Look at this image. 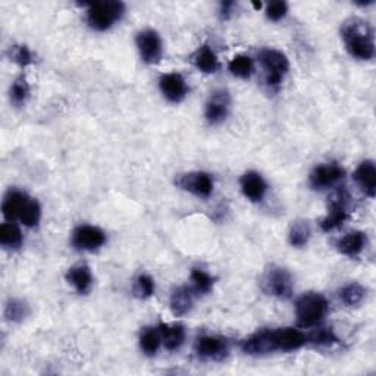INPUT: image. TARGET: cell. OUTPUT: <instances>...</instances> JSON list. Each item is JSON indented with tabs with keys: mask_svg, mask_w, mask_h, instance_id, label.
Masks as SVG:
<instances>
[{
	"mask_svg": "<svg viewBox=\"0 0 376 376\" xmlns=\"http://www.w3.org/2000/svg\"><path fill=\"white\" fill-rule=\"evenodd\" d=\"M0 244L12 250L22 246V232L17 224L6 222L0 227Z\"/></svg>",
	"mask_w": 376,
	"mask_h": 376,
	"instance_id": "25",
	"label": "cell"
},
{
	"mask_svg": "<svg viewBox=\"0 0 376 376\" xmlns=\"http://www.w3.org/2000/svg\"><path fill=\"white\" fill-rule=\"evenodd\" d=\"M159 88L163 98L170 103L182 102L188 94V86L184 76L178 72H168L159 78Z\"/></svg>",
	"mask_w": 376,
	"mask_h": 376,
	"instance_id": "14",
	"label": "cell"
},
{
	"mask_svg": "<svg viewBox=\"0 0 376 376\" xmlns=\"http://www.w3.org/2000/svg\"><path fill=\"white\" fill-rule=\"evenodd\" d=\"M134 294L138 299H150L154 294V281L150 275L141 274L134 281Z\"/></svg>",
	"mask_w": 376,
	"mask_h": 376,
	"instance_id": "33",
	"label": "cell"
},
{
	"mask_svg": "<svg viewBox=\"0 0 376 376\" xmlns=\"http://www.w3.org/2000/svg\"><path fill=\"white\" fill-rule=\"evenodd\" d=\"M253 6H255L256 9H260V8H262V4H260V2H259V4H256V2H255V4H253Z\"/></svg>",
	"mask_w": 376,
	"mask_h": 376,
	"instance_id": "37",
	"label": "cell"
},
{
	"mask_svg": "<svg viewBox=\"0 0 376 376\" xmlns=\"http://www.w3.org/2000/svg\"><path fill=\"white\" fill-rule=\"evenodd\" d=\"M196 295L197 294L193 290V287L184 286V287H178L177 290H174L169 300V307H170L172 315L177 318L187 315V313L193 309Z\"/></svg>",
	"mask_w": 376,
	"mask_h": 376,
	"instance_id": "18",
	"label": "cell"
},
{
	"mask_svg": "<svg viewBox=\"0 0 376 376\" xmlns=\"http://www.w3.org/2000/svg\"><path fill=\"white\" fill-rule=\"evenodd\" d=\"M349 196L346 190H338L331 201H329V209L328 215L323 217V221L321 222V228L325 232L334 231L340 228L344 222L349 219Z\"/></svg>",
	"mask_w": 376,
	"mask_h": 376,
	"instance_id": "8",
	"label": "cell"
},
{
	"mask_svg": "<svg viewBox=\"0 0 376 376\" xmlns=\"http://www.w3.org/2000/svg\"><path fill=\"white\" fill-rule=\"evenodd\" d=\"M67 282L78 294H87L93 286V274L87 264H76L68 269Z\"/></svg>",
	"mask_w": 376,
	"mask_h": 376,
	"instance_id": "21",
	"label": "cell"
},
{
	"mask_svg": "<svg viewBox=\"0 0 376 376\" xmlns=\"http://www.w3.org/2000/svg\"><path fill=\"white\" fill-rule=\"evenodd\" d=\"M228 69L234 76H239V78H241V80H248V78L252 76V74L255 71L253 59L247 55L234 56L229 60Z\"/></svg>",
	"mask_w": 376,
	"mask_h": 376,
	"instance_id": "24",
	"label": "cell"
},
{
	"mask_svg": "<svg viewBox=\"0 0 376 376\" xmlns=\"http://www.w3.org/2000/svg\"><path fill=\"white\" fill-rule=\"evenodd\" d=\"M193 65L203 74H215L221 68L216 53L212 51V47L208 44L200 46L199 49L192 55Z\"/></svg>",
	"mask_w": 376,
	"mask_h": 376,
	"instance_id": "20",
	"label": "cell"
},
{
	"mask_svg": "<svg viewBox=\"0 0 376 376\" xmlns=\"http://www.w3.org/2000/svg\"><path fill=\"white\" fill-rule=\"evenodd\" d=\"M175 185L197 197H209L213 193V180L206 172H188L178 175Z\"/></svg>",
	"mask_w": 376,
	"mask_h": 376,
	"instance_id": "10",
	"label": "cell"
},
{
	"mask_svg": "<svg viewBox=\"0 0 376 376\" xmlns=\"http://www.w3.org/2000/svg\"><path fill=\"white\" fill-rule=\"evenodd\" d=\"M231 106V98L227 90H216L210 94L209 100L205 107V118L210 125L222 123L228 114Z\"/></svg>",
	"mask_w": 376,
	"mask_h": 376,
	"instance_id": "13",
	"label": "cell"
},
{
	"mask_svg": "<svg viewBox=\"0 0 376 376\" xmlns=\"http://www.w3.org/2000/svg\"><path fill=\"white\" fill-rule=\"evenodd\" d=\"M162 344L161 333L158 328L147 326L140 334V347L146 356H154Z\"/></svg>",
	"mask_w": 376,
	"mask_h": 376,
	"instance_id": "23",
	"label": "cell"
},
{
	"mask_svg": "<svg viewBox=\"0 0 376 376\" xmlns=\"http://www.w3.org/2000/svg\"><path fill=\"white\" fill-rule=\"evenodd\" d=\"M260 288L266 295L275 297L279 300H288L293 295L294 281L286 268L271 264L260 278Z\"/></svg>",
	"mask_w": 376,
	"mask_h": 376,
	"instance_id": "5",
	"label": "cell"
},
{
	"mask_svg": "<svg viewBox=\"0 0 376 376\" xmlns=\"http://www.w3.org/2000/svg\"><path fill=\"white\" fill-rule=\"evenodd\" d=\"M259 62L264 71V81L271 90H278L290 71V60L286 53L278 49H262L259 52Z\"/></svg>",
	"mask_w": 376,
	"mask_h": 376,
	"instance_id": "4",
	"label": "cell"
},
{
	"mask_svg": "<svg viewBox=\"0 0 376 376\" xmlns=\"http://www.w3.org/2000/svg\"><path fill=\"white\" fill-rule=\"evenodd\" d=\"M341 37L347 52L358 60H370L375 56L373 29L369 22L351 18L341 27Z\"/></svg>",
	"mask_w": 376,
	"mask_h": 376,
	"instance_id": "2",
	"label": "cell"
},
{
	"mask_svg": "<svg viewBox=\"0 0 376 376\" xmlns=\"http://www.w3.org/2000/svg\"><path fill=\"white\" fill-rule=\"evenodd\" d=\"M125 13L122 2H98L88 5L87 24L94 31H106L112 28Z\"/></svg>",
	"mask_w": 376,
	"mask_h": 376,
	"instance_id": "6",
	"label": "cell"
},
{
	"mask_svg": "<svg viewBox=\"0 0 376 376\" xmlns=\"http://www.w3.org/2000/svg\"><path fill=\"white\" fill-rule=\"evenodd\" d=\"M135 44L141 60L147 65L159 64L163 55V44L158 31L143 29L135 37Z\"/></svg>",
	"mask_w": 376,
	"mask_h": 376,
	"instance_id": "7",
	"label": "cell"
},
{
	"mask_svg": "<svg viewBox=\"0 0 376 376\" xmlns=\"http://www.w3.org/2000/svg\"><path fill=\"white\" fill-rule=\"evenodd\" d=\"M41 219V206L40 203L36 199H31L27 201V205L24 206L21 215H20V221L22 225L28 228H34L39 225Z\"/></svg>",
	"mask_w": 376,
	"mask_h": 376,
	"instance_id": "29",
	"label": "cell"
},
{
	"mask_svg": "<svg viewBox=\"0 0 376 376\" xmlns=\"http://www.w3.org/2000/svg\"><path fill=\"white\" fill-rule=\"evenodd\" d=\"M310 235H311V231H310L309 222L300 219V221H295L291 225L290 232H288V241L293 247L302 248L309 243Z\"/></svg>",
	"mask_w": 376,
	"mask_h": 376,
	"instance_id": "27",
	"label": "cell"
},
{
	"mask_svg": "<svg viewBox=\"0 0 376 376\" xmlns=\"http://www.w3.org/2000/svg\"><path fill=\"white\" fill-rule=\"evenodd\" d=\"M366 297V288L358 282H350L340 291V299L347 307H354L363 302Z\"/></svg>",
	"mask_w": 376,
	"mask_h": 376,
	"instance_id": "26",
	"label": "cell"
},
{
	"mask_svg": "<svg viewBox=\"0 0 376 376\" xmlns=\"http://www.w3.org/2000/svg\"><path fill=\"white\" fill-rule=\"evenodd\" d=\"M288 12V5L286 2H282V0H278V2H272L266 8V17L268 20L278 22L282 18H286V15Z\"/></svg>",
	"mask_w": 376,
	"mask_h": 376,
	"instance_id": "35",
	"label": "cell"
},
{
	"mask_svg": "<svg viewBox=\"0 0 376 376\" xmlns=\"http://www.w3.org/2000/svg\"><path fill=\"white\" fill-rule=\"evenodd\" d=\"M11 59L21 68L33 64V53L25 44H15L11 47Z\"/></svg>",
	"mask_w": 376,
	"mask_h": 376,
	"instance_id": "34",
	"label": "cell"
},
{
	"mask_svg": "<svg viewBox=\"0 0 376 376\" xmlns=\"http://www.w3.org/2000/svg\"><path fill=\"white\" fill-rule=\"evenodd\" d=\"M340 341L333 328H319L307 335V342L316 344V346H334V344H340Z\"/></svg>",
	"mask_w": 376,
	"mask_h": 376,
	"instance_id": "31",
	"label": "cell"
},
{
	"mask_svg": "<svg viewBox=\"0 0 376 376\" xmlns=\"http://www.w3.org/2000/svg\"><path fill=\"white\" fill-rule=\"evenodd\" d=\"M307 344V335L297 328H262L240 342L243 353L248 356H266L275 351L290 353Z\"/></svg>",
	"mask_w": 376,
	"mask_h": 376,
	"instance_id": "1",
	"label": "cell"
},
{
	"mask_svg": "<svg viewBox=\"0 0 376 376\" xmlns=\"http://www.w3.org/2000/svg\"><path fill=\"white\" fill-rule=\"evenodd\" d=\"M192 281H193V290L196 291L197 295L209 294L215 286V278L206 271L197 268L192 271Z\"/></svg>",
	"mask_w": 376,
	"mask_h": 376,
	"instance_id": "30",
	"label": "cell"
},
{
	"mask_svg": "<svg viewBox=\"0 0 376 376\" xmlns=\"http://www.w3.org/2000/svg\"><path fill=\"white\" fill-rule=\"evenodd\" d=\"M194 350L200 358L216 360V362H219V360H224L228 356L229 344L228 340L222 337L201 335L196 340Z\"/></svg>",
	"mask_w": 376,
	"mask_h": 376,
	"instance_id": "11",
	"label": "cell"
},
{
	"mask_svg": "<svg viewBox=\"0 0 376 376\" xmlns=\"http://www.w3.org/2000/svg\"><path fill=\"white\" fill-rule=\"evenodd\" d=\"M344 177H346V170L338 163H321L310 172L309 182L313 190H326L340 182Z\"/></svg>",
	"mask_w": 376,
	"mask_h": 376,
	"instance_id": "9",
	"label": "cell"
},
{
	"mask_svg": "<svg viewBox=\"0 0 376 376\" xmlns=\"http://www.w3.org/2000/svg\"><path fill=\"white\" fill-rule=\"evenodd\" d=\"M354 181L369 199L376 196V166L373 161H363L354 170Z\"/></svg>",
	"mask_w": 376,
	"mask_h": 376,
	"instance_id": "16",
	"label": "cell"
},
{
	"mask_svg": "<svg viewBox=\"0 0 376 376\" xmlns=\"http://www.w3.org/2000/svg\"><path fill=\"white\" fill-rule=\"evenodd\" d=\"M28 306L18 299H11L5 306V316L9 322H21L28 316Z\"/></svg>",
	"mask_w": 376,
	"mask_h": 376,
	"instance_id": "32",
	"label": "cell"
},
{
	"mask_svg": "<svg viewBox=\"0 0 376 376\" xmlns=\"http://www.w3.org/2000/svg\"><path fill=\"white\" fill-rule=\"evenodd\" d=\"M329 311V303L321 293L303 294L295 303L297 325L300 328L318 326Z\"/></svg>",
	"mask_w": 376,
	"mask_h": 376,
	"instance_id": "3",
	"label": "cell"
},
{
	"mask_svg": "<svg viewBox=\"0 0 376 376\" xmlns=\"http://www.w3.org/2000/svg\"><path fill=\"white\" fill-rule=\"evenodd\" d=\"M234 8H235V2H222L221 5H219V13H221V17L224 20H228L231 18Z\"/></svg>",
	"mask_w": 376,
	"mask_h": 376,
	"instance_id": "36",
	"label": "cell"
},
{
	"mask_svg": "<svg viewBox=\"0 0 376 376\" xmlns=\"http://www.w3.org/2000/svg\"><path fill=\"white\" fill-rule=\"evenodd\" d=\"M29 197L20 190H9L2 203V213L8 222H15L20 219V215L27 205Z\"/></svg>",
	"mask_w": 376,
	"mask_h": 376,
	"instance_id": "19",
	"label": "cell"
},
{
	"mask_svg": "<svg viewBox=\"0 0 376 376\" xmlns=\"http://www.w3.org/2000/svg\"><path fill=\"white\" fill-rule=\"evenodd\" d=\"M240 187L246 199L253 203H260L268 192V184L256 170H248L240 178Z\"/></svg>",
	"mask_w": 376,
	"mask_h": 376,
	"instance_id": "15",
	"label": "cell"
},
{
	"mask_svg": "<svg viewBox=\"0 0 376 376\" xmlns=\"http://www.w3.org/2000/svg\"><path fill=\"white\" fill-rule=\"evenodd\" d=\"M9 96H11V102L17 107L24 106L28 102L31 96V88L24 75H20L17 80L12 83L11 90H9Z\"/></svg>",
	"mask_w": 376,
	"mask_h": 376,
	"instance_id": "28",
	"label": "cell"
},
{
	"mask_svg": "<svg viewBox=\"0 0 376 376\" xmlns=\"http://www.w3.org/2000/svg\"><path fill=\"white\" fill-rule=\"evenodd\" d=\"M162 344L166 350L175 351L185 341V328L182 323H161L158 326Z\"/></svg>",
	"mask_w": 376,
	"mask_h": 376,
	"instance_id": "22",
	"label": "cell"
},
{
	"mask_svg": "<svg viewBox=\"0 0 376 376\" xmlns=\"http://www.w3.org/2000/svg\"><path fill=\"white\" fill-rule=\"evenodd\" d=\"M368 244V237L366 234L362 231H351L349 234L341 237L335 247L338 250V253L347 256V257H357L360 253L363 252L365 247Z\"/></svg>",
	"mask_w": 376,
	"mask_h": 376,
	"instance_id": "17",
	"label": "cell"
},
{
	"mask_svg": "<svg viewBox=\"0 0 376 376\" xmlns=\"http://www.w3.org/2000/svg\"><path fill=\"white\" fill-rule=\"evenodd\" d=\"M106 243V234L94 225H80L72 231V246L76 250L93 252Z\"/></svg>",
	"mask_w": 376,
	"mask_h": 376,
	"instance_id": "12",
	"label": "cell"
}]
</instances>
